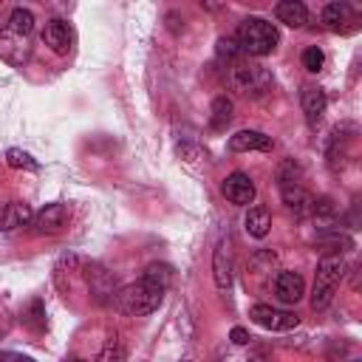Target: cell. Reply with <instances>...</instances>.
Masks as SVG:
<instances>
[{"instance_id":"6da1fadb","label":"cell","mask_w":362,"mask_h":362,"mask_svg":"<svg viewBox=\"0 0 362 362\" xmlns=\"http://www.w3.org/2000/svg\"><path fill=\"white\" fill-rule=\"evenodd\" d=\"M170 280H173V269L170 266H164V263L147 266V272L136 283H127L124 288L116 291V308L122 314H127V317H147V314H153L161 305Z\"/></svg>"},{"instance_id":"7a4b0ae2","label":"cell","mask_w":362,"mask_h":362,"mask_svg":"<svg viewBox=\"0 0 362 362\" xmlns=\"http://www.w3.org/2000/svg\"><path fill=\"white\" fill-rule=\"evenodd\" d=\"M238 45H240V54H249V57H266L277 48L280 42V31L274 23H269L266 17H243L240 25H238V34H235Z\"/></svg>"},{"instance_id":"3957f363","label":"cell","mask_w":362,"mask_h":362,"mask_svg":"<svg viewBox=\"0 0 362 362\" xmlns=\"http://www.w3.org/2000/svg\"><path fill=\"white\" fill-rule=\"evenodd\" d=\"M345 277V260L339 255H325L317 263V274H314V288H311V308L314 311H325L339 288Z\"/></svg>"},{"instance_id":"277c9868","label":"cell","mask_w":362,"mask_h":362,"mask_svg":"<svg viewBox=\"0 0 362 362\" xmlns=\"http://www.w3.org/2000/svg\"><path fill=\"white\" fill-rule=\"evenodd\" d=\"M229 85L232 90H238L240 96H260L272 88V76L263 65H252V62H238L229 71Z\"/></svg>"},{"instance_id":"5b68a950","label":"cell","mask_w":362,"mask_h":362,"mask_svg":"<svg viewBox=\"0 0 362 362\" xmlns=\"http://www.w3.org/2000/svg\"><path fill=\"white\" fill-rule=\"evenodd\" d=\"M0 57L14 65V68H23L31 57V37L28 34H20L14 28H8L6 23L0 25Z\"/></svg>"},{"instance_id":"8992f818","label":"cell","mask_w":362,"mask_h":362,"mask_svg":"<svg viewBox=\"0 0 362 362\" xmlns=\"http://www.w3.org/2000/svg\"><path fill=\"white\" fill-rule=\"evenodd\" d=\"M68 221H71V206L57 201V204H45L40 212H34L31 226L37 235H57L68 226Z\"/></svg>"},{"instance_id":"52a82bcc","label":"cell","mask_w":362,"mask_h":362,"mask_svg":"<svg viewBox=\"0 0 362 362\" xmlns=\"http://www.w3.org/2000/svg\"><path fill=\"white\" fill-rule=\"evenodd\" d=\"M249 317H252L255 325H260V328H266V331H291V328H297V322H300L297 314L283 311V308H272V305H263V303L252 305V308H249Z\"/></svg>"},{"instance_id":"ba28073f","label":"cell","mask_w":362,"mask_h":362,"mask_svg":"<svg viewBox=\"0 0 362 362\" xmlns=\"http://www.w3.org/2000/svg\"><path fill=\"white\" fill-rule=\"evenodd\" d=\"M221 189H223L226 201H232V204H238V206H249V204L255 201V195H257L255 181H252L246 173H240V170L229 173V175L223 178V184H221Z\"/></svg>"},{"instance_id":"9c48e42d","label":"cell","mask_w":362,"mask_h":362,"mask_svg":"<svg viewBox=\"0 0 362 362\" xmlns=\"http://www.w3.org/2000/svg\"><path fill=\"white\" fill-rule=\"evenodd\" d=\"M212 277H215V286L221 291L232 288V252H229V240L226 238H221L215 252H212Z\"/></svg>"},{"instance_id":"30bf717a","label":"cell","mask_w":362,"mask_h":362,"mask_svg":"<svg viewBox=\"0 0 362 362\" xmlns=\"http://www.w3.org/2000/svg\"><path fill=\"white\" fill-rule=\"evenodd\" d=\"M42 42L57 54V57H65L71 51V42H74V34H71V25L65 20H48L45 28H42Z\"/></svg>"},{"instance_id":"8fae6325","label":"cell","mask_w":362,"mask_h":362,"mask_svg":"<svg viewBox=\"0 0 362 362\" xmlns=\"http://www.w3.org/2000/svg\"><path fill=\"white\" fill-rule=\"evenodd\" d=\"M274 294H277L280 303L294 305V303L303 300V294H305V283H303V277H300L297 272H280V274L274 277Z\"/></svg>"},{"instance_id":"7c38bea8","label":"cell","mask_w":362,"mask_h":362,"mask_svg":"<svg viewBox=\"0 0 362 362\" xmlns=\"http://www.w3.org/2000/svg\"><path fill=\"white\" fill-rule=\"evenodd\" d=\"M272 147H274L272 136H266L260 130H238L235 136H229V150L232 153H249V150L269 153Z\"/></svg>"},{"instance_id":"4fadbf2b","label":"cell","mask_w":362,"mask_h":362,"mask_svg":"<svg viewBox=\"0 0 362 362\" xmlns=\"http://www.w3.org/2000/svg\"><path fill=\"white\" fill-rule=\"evenodd\" d=\"M280 192H283V204H286L297 218H308V215L314 212V195L305 192L300 184H283Z\"/></svg>"},{"instance_id":"5bb4252c","label":"cell","mask_w":362,"mask_h":362,"mask_svg":"<svg viewBox=\"0 0 362 362\" xmlns=\"http://www.w3.org/2000/svg\"><path fill=\"white\" fill-rule=\"evenodd\" d=\"M300 105H303L305 122H308V124H317V122L322 119L328 102H325L322 88H317V85H303V90H300Z\"/></svg>"},{"instance_id":"9a60e30c","label":"cell","mask_w":362,"mask_h":362,"mask_svg":"<svg viewBox=\"0 0 362 362\" xmlns=\"http://www.w3.org/2000/svg\"><path fill=\"white\" fill-rule=\"evenodd\" d=\"M31 218H34V209H31L25 201H11V204H6L3 212H0V229H3V232H11V229H17V226H28Z\"/></svg>"},{"instance_id":"2e32d148","label":"cell","mask_w":362,"mask_h":362,"mask_svg":"<svg viewBox=\"0 0 362 362\" xmlns=\"http://www.w3.org/2000/svg\"><path fill=\"white\" fill-rule=\"evenodd\" d=\"M354 20H356V14H354V8L348 3H328L322 8V23L331 31H348Z\"/></svg>"},{"instance_id":"e0dca14e","label":"cell","mask_w":362,"mask_h":362,"mask_svg":"<svg viewBox=\"0 0 362 362\" xmlns=\"http://www.w3.org/2000/svg\"><path fill=\"white\" fill-rule=\"evenodd\" d=\"M274 17L280 23H286L288 28H303L308 23V8L300 0H283L274 6Z\"/></svg>"},{"instance_id":"ac0fdd59","label":"cell","mask_w":362,"mask_h":362,"mask_svg":"<svg viewBox=\"0 0 362 362\" xmlns=\"http://www.w3.org/2000/svg\"><path fill=\"white\" fill-rule=\"evenodd\" d=\"M243 223H246V232H249L252 238H266L269 229H272V215H269L266 206H249Z\"/></svg>"},{"instance_id":"d6986e66","label":"cell","mask_w":362,"mask_h":362,"mask_svg":"<svg viewBox=\"0 0 362 362\" xmlns=\"http://www.w3.org/2000/svg\"><path fill=\"white\" fill-rule=\"evenodd\" d=\"M232 113H235V105L229 96H215L212 99V107H209V124L215 130H223L229 122H232Z\"/></svg>"},{"instance_id":"ffe728a7","label":"cell","mask_w":362,"mask_h":362,"mask_svg":"<svg viewBox=\"0 0 362 362\" xmlns=\"http://www.w3.org/2000/svg\"><path fill=\"white\" fill-rule=\"evenodd\" d=\"M74 274H79V257H76L74 252H68V255H62V257L57 260V266H54V283H57V288L62 291L65 277H68V286H71V277H74Z\"/></svg>"},{"instance_id":"44dd1931","label":"cell","mask_w":362,"mask_h":362,"mask_svg":"<svg viewBox=\"0 0 362 362\" xmlns=\"http://www.w3.org/2000/svg\"><path fill=\"white\" fill-rule=\"evenodd\" d=\"M6 25L8 28H14V31H20V34H34V14H31V8H23V6H14L11 11H8V17H6Z\"/></svg>"},{"instance_id":"7402d4cb","label":"cell","mask_w":362,"mask_h":362,"mask_svg":"<svg viewBox=\"0 0 362 362\" xmlns=\"http://www.w3.org/2000/svg\"><path fill=\"white\" fill-rule=\"evenodd\" d=\"M85 277L90 283V288L96 291V297L102 300L105 294H113V283H110V274L102 269V266H88L85 269Z\"/></svg>"},{"instance_id":"603a6c76","label":"cell","mask_w":362,"mask_h":362,"mask_svg":"<svg viewBox=\"0 0 362 362\" xmlns=\"http://www.w3.org/2000/svg\"><path fill=\"white\" fill-rule=\"evenodd\" d=\"M6 164L8 167H14V170H40V164H37V158L31 156V153H25V150H20V147H11V150H6Z\"/></svg>"},{"instance_id":"cb8c5ba5","label":"cell","mask_w":362,"mask_h":362,"mask_svg":"<svg viewBox=\"0 0 362 362\" xmlns=\"http://www.w3.org/2000/svg\"><path fill=\"white\" fill-rule=\"evenodd\" d=\"M124 359H127V348H124L122 337L119 334H110L107 342H105V348H102V362H124Z\"/></svg>"},{"instance_id":"d4e9b609","label":"cell","mask_w":362,"mask_h":362,"mask_svg":"<svg viewBox=\"0 0 362 362\" xmlns=\"http://www.w3.org/2000/svg\"><path fill=\"white\" fill-rule=\"evenodd\" d=\"M322 65H325V54H322V48L308 45V48L303 51V68H305L308 74H320Z\"/></svg>"},{"instance_id":"484cf974","label":"cell","mask_w":362,"mask_h":362,"mask_svg":"<svg viewBox=\"0 0 362 362\" xmlns=\"http://www.w3.org/2000/svg\"><path fill=\"white\" fill-rule=\"evenodd\" d=\"M23 320H25L28 325H34L37 331H42V328H45V308H42V303H40V300H31L28 308L23 311Z\"/></svg>"},{"instance_id":"4316f807","label":"cell","mask_w":362,"mask_h":362,"mask_svg":"<svg viewBox=\"0 0 362 362\" xmlns=\"http://www.w3.org/2000/svg\"><path fill=\"white\" fill-rule=\"evenodd\" d=\"M218 57L221 59H238L240 57V45L235 37H221L218 40Z\"/></svg>"},{"instance_id":"83f0119b","label":"cell","mask_w":362,"mask_h":362,"mask_svg":"<svg viewBox=\"0 0 362 362\" xmlns=\"http://www.w3.org/2000/svg\"><path fill=\"white\" fill-rule=\"evenodd\" d=\"M178 153H181L187 161H198V158H206V150H201V147H192V144H181V147H178Z\"/></svg>"},{"instance_id":"f1b7e54d","label":"cell","mask_w":362,"mask_h":362,"mask_svg":"<svg viewBox=\"0 0 362 362\" xmlns=\"http://www.w3.org/2000/svg\"><path fill=\"white\" fill-rule=\"evenodd\" d=\"M229 337H232V342H235V345H249V339H252L246 328H232V334H229Z\"/></svg>"},{"instance_id":"f546056e","label":"cell","mask_w":362,"mask_h":362,"mask_svg":"<svg viewBox=\"0 0 362 362\" xmlns=\"http://www.w3.org/2000/svg\"><path fill=\"white\" fill-rule=\"evenodd\" d=\"M0 362H34L31 356H23V354H14V351H3L0 354Z\"/></svg>"},{"instance_id":"4dcf8cb0","label":"cell","mask_w":362,"mask_h":362,"mask_svg":"<svg viewBox=\"0 0 362 362\" xmlns=\"http://www.w3.org/2000/svg\"><path fill=\"white\" fill-rule=\"evenodd\" d=\"M249 362H272V359H269V354H266V351H257V354H252V356H249Z\"/></svg>"},{"instance_id":"1f68e13d","label":"cell","mask_w":362,"mask_h":362,"mask_svg":"<svg viewBox=\"0 0 362 362\" xmlns=\"http://www.w3.org/2000/svg\"><path fill=\"white\" fill-rule=\"evenodd\" d=\"M65 362H88V359H76V356H71V359H65Z\"/></svg>"},{"instance_id":"d6a6232c","label":"cell","mask_w":362,"mask_h":362,"mask_svg":"<svg viewBox=\"0 0 362 362\" xmlns=\"http://www.w3.org/2000/svg\"><path fill=\"white\" fill-rule=\"evenodd\" d=\"M184 362H189V359H184Z\"/></svg>"}]
</instances>
